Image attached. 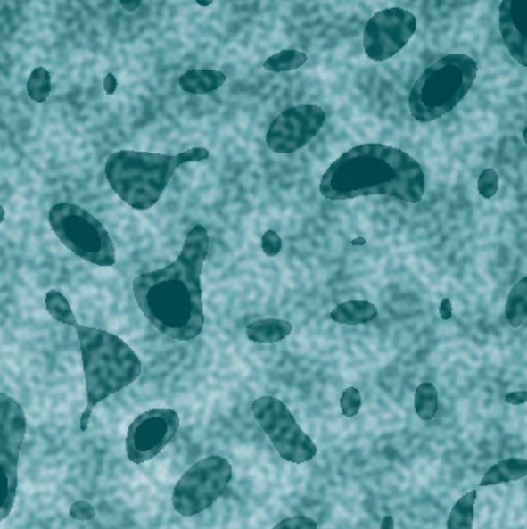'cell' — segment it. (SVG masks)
Instances as JSON below:
<instances>
[{"label": "cell", "mask_w": 527, "mask_h": 529, "mask_svg": "<svg viewBox=\"0 0 527 529\" xmlns=\"http://www.w3.org/2000/svg\"><path fill=\"white\" fill-rule=\"evenodd\" d=\"M208 252V231L195 225L174 262L134 280L135 301L145 319L175 341H192L203 332L202 271Z\"/></svg>", "instance_id": "1"}, {"label": "cell", "mask_w": 527, "mask_h": 529, "mask_svg": "<svg viewBox=\"0 0 527 529\" xmlns=\"http://www.w3.org/2000/svg\"><path fill=\"white\" fill-rule=\"evenodd\" d=\"M319 191L328 200L383 195L417 203L425 193V175L421 164L402 149L368 143L337 158L322 177Z\"/></svg>", "instance_id": "2"}, {"label": "cell", "mask_w": 527, "mask_h": 529, "mask_svg": "<svg viewBox=\"0 0 527 529\" xmlns=\"http://www.w3.org/2000/svg\"><path fill=\"white\" fill-rule=\"evenodd\" d=\"M73 328L81 347L87 389V408L81 418V431L86 432L96 404L134 384L143 366L134 350L113 333L84 326L79 322Z\"/></svg>", "instance_id": "3"}, {"label": "cell", "mask_w": 527, "mask_h": 529, "mask_svg": "<svg viewBox=\"0 0 527 529\" xmlns=\"http://www.w3.org/2000/svg\"><path fill=\"white\" fill-rule=\"evenodd\" d=\"M206 147H192L178 155L152 152L118 151L105 161V177L122 202L134 210H151L158 203L177 169L192 161H204Z\"/></svg>", "instance_id": "4"}, {"label": "cell", "mask_w": 527, "mask_h": 529, "mask_svg": "<svg viewBox=\"0 0 527 529\" xmlns=\"http://www.w3.org/2000/svg\"><path fill=\"white\" fill-rule=\"evenodd\" d=\"M478 64L469 54H447L424 70L408 96L412 117L432 122L452 112L470 92Z\"/></svg>", "instance_id": "5"}, {"label": "cell", "mask_w": 527, "mask_h": 529, "mask_svg": "<svg viewBox=\"0 0 527 529\" xmlns=\"http://www.w3.org/2000/svg\"><path fill=\"white\" fill-rule=\"evenodd\" d=\"M53 233L75 256L82 260L113 267L116 263L115 244L104 225L87 210L75 203H58L48 212Z\"/></svg>", "instance_id": "6"}, {"label": "cell", "mask_w": 527, "mask_h": 529, "mask_svg": "<svg viewBox=\"0 0 527 529\" xmlns=\"http://www.w3.org/2000/svg\"><path fill=\"white\" fill-rule=\"evenodd\" d=\"M232 482V465L225 457L210 455L200 459L183 474L175 484L172 505L183 517H194L206 511Z\"/></svg>", "instance_id": "7"}, {"label": "cell", "mask_w": 527, "mask_h": 529, "mask_svg": "<svg viewBox=\"0 0 527 529\" xmlns=\"http://www.w3.org/2000/svg\"><path fill=\"white\" fill-rule=\"evenodd\" d=\"M252 413L282 459L301 465L317 455V446L301 431L294 415L276 396H260L252 402Z\"/></svg>", "instance_id": "8"}, {"label": "cell", "mask_w": 527, "mask_h": 529, "mask_svg": "<svg viewBox=\"0 0 527 529\" xmlns=\"http://www.w3.org/2000/svg\"><path fill=\"white\" fill-rule=\"evenodd\" d=\"M417 29V19L404 8H385L366 22L364 50L371 61L383 62L406 47Z\"/></svg>", "instance_id": "9"}, {"label": "cell", "mask_w": 527, "mask_h": 529, "mask_svg": "<svg viewBox=\"0 0 527 529\" xmlns=\"http://www.w3.org/2000/svg\"><path fill=\"white\" fill-rule=\"evenodd\" d=\"M180 417L172 409H152L134 419L126 438L128 459L141 465L155 459L180 429Z\"/></svg>", "instance_id": "10"}, {"label": "cell", "mask_w": 527, "mask_h": 529, "mask_svg": "<svg viewBox=\"0 0 527 529\" xmlns=\"http://www.w3.org/2000/svg\"><path fill=\"white\" fill-rule=\"evenodd\" d=\"M326 113L320 105L301 104L282 112L268 128L267 145L276 153H294L324 128Z\"/></svg>", "instance_id": "11"}, {"label": "cell", "mask_w": 527, "mask_h": 529, "mask_svg": "<svg viewBox=\"0 0 527 529\" xmlns=\"http://www.w3.org/2000/svg\"><path fill=\"white\" fill-rule=\"evenodd\" d=\"M27 434V417L14 398L0 392V461L18 465Z\"/></svg>", "instance_id": "12"}, {"label": "cell", "mask_w": 527, "mask_h": 529, "mask_svg": "<svg viewBox=\"0 0 527 529\" xmlns=\"http://www.w3.org/2000/svg\"><path fill=\"white\" fill-rule=\"evenodd\" d=\"M524 0H501L499 33L510 56L523 67L527 65L526 35H524Z\"/></svg>", "instance_id": "13"}, {"label": "cell", "mask_w": 527, "mask_h": 529, "mask_svg": "<svg viewBox=\"0 0 527 529\" xmlns=\"http://www.w3.org/2000/svg\"><path fill=\"white\" fill-rule=\"evenodd\" d=\"M226 75L220 70L212 69H195L180 76V87L185 94L208 95L223 87L226 82Z\"/></svg>", "instance_id": "14"}, {"label": "cell", "mask_w": 527, "mask_h": 529, "mask_svg": "<svg viewBox=\"0 0 527 529\" xmlns=\"http://www.w3.org/2000/svg\"><path fill=\"white\" fill-rule=\"evenodd\" d=\"M376 305L368 301H347L339 303L330 314V319L342 326H364L377 318Z\"/></svg>", "instance_id": "15"}, {"label": "cell", "mask_w": 527, "mask_h": 529, "mask_svg": "<svg viewBox=\"0 0 527 529\" xmlns=\"http://www.w3.org/2000/svg\"><path fill=\"white\" fill-rule=\"evenodd\" d=\"M291 332H292L291 322L284 319H273V318L254 320L246 326V337L257 343H280L290 336Z\"/></svg>", "instance_id": "16"}, {"label": "cell", "mask_w": 527, "mask_h": 529, "mask_svg": "<svg viewBox=\"0 0 527 529\" xmlns=\"http://www.w3.org/2000/svg\"><path fill=\"white\" fill-rule=\"evenodd\" d=\"M527 475V459H507L493 465L486 475L482 477L480 486H493V484H501V483L516 482Z\"/></svg>", "instance_id": "17"}, {"label": "cell", "mask_w": 527, "mask_h": 529, "mask_svg": "<svg viewBox=\"0 0 527 529\" xmlns=\"http://www.w3.org/2000/svg\"><path fill=\"white\" fill-rule=\"evenodd\" d=\"M18 495V465L0 461V522L5 520L14 508Z\"/></svg>", "instance_id": "18"}, {"label": "cell", "mask_w": 527, "mask_h": 529, "mask_svg": "<svg viewBox=\"0 0 527 529\" xmlns=\"http://www.w3.org/2000/svg\"><path fill=\"white\" fill-rule=\"evenodd\" d=\"M527 318V277H523L507 296L506 319L510 326L518 328Z\"/></svg>", "instance_id": "19"}, {"label": "cell", "mask_w": 527, "mask_h": 529, "mask_svg": "<svg viewBox=\"0 0 527 529\" xmlns=\"http://www.w3.org/2000/svg\"><path fill=\"white\" fill-rule=\"evenodd\" d=\"M476 494V491H470L455 503L447 520V529H473Z\"/></svg>", "instance_id": "20"}, {"label": "cell", "mask_w": 527, "mask_h": 529, "mask_svg": "<svg viewBox=\"0 0 527 529\" xmlns=\"http://www.w3.org/2000/svg\"><path fill=\"white\" fill-rule=\"evenodd\" d=\"M308 56L301 50L286 48L282 52L276 53L273 56L265 61V70L271 73H286V71L297 70L301 65L307 64Z\"/></svg>", "instance_id": "21"}, {"label": "cell", "mask_w": 527, "mask_h": 529, "mask_svg": "<svg viewBox=\"0 0 527 529\" xmlns=\"http://www.w3.org/2000/svg\"><path fill=\"white\" fill-rule=\"evenodd\" d=\"M440 408L438 390L432 383H423L417 385L415 392V410L423 421H432L435 418Z\"/></svg>", "instance_id": "22"}, {"label": "cell", "mask_w": 527, "mask_h": 529, "mask_svg": "<svg viewBox=\"0 0 527 529\" xmlns=\"http://www.w3.org/2000/svg\"><path fill=\"white\" fill-rule=\"evenodd\" d=\"M45 307L48 314L53 319L58 320L59 324L73 326L78 322L67 297L59 291L52 290L46 293Z\"/></svg>", "instance_id": "23"}, {"label": "cell", "mask_w": 527, "mask_h": 529, "mask_svg": "<svg viewBox=\"0 0 527 529\" xmlns=\"http://www.w3.org/2000/svg\"><path fill=\"white\" fill-rule=\"evenodd\" d=\"M27 92L35 103H44L52 94V73L44 67H36L27 81Z\"/></svg>", "instance_id": "24"}, {"label": "cell", "mask_w": 527, "mask_h": 529, "mask_svg": "<svg viewBox=\"0 0 527 529\" xmlns=\"http://www.w3.org/2000/svg\"><path fill=\"white\" fill-rule=\"evenodd\" d=\"M498 174L493 169H484L478 178V194L486 200L495 197L498 193Z\"/></svg>", "instance_id": "25"}, {"label": "cell", "mask_w": 527, "mask_h": 529, "mask_svg": "<svg viewBox=\"0 0 527 529\" xmlns=\"http://www.w3.org/2000/svg\"><path fill=\"white\" fill-rule=\"evenodd\" d=\"M362 396L356 387H348L341 396V410L347 418H353L360 412Z\"/></svg>", "instance_id": "26"}, {"label": "cell", "mask_w": 527, "mask_h": 529, "mask_svg": "<svg viewBox=\"0 0 527 529\" xmlns=\"http://www.w3.org/2000/svg\"><path fill=\"white\" fill-rule=\"evenodd\" d=\"M273 529H317V522L307 516H294L280 520Z\"/></svg>", "instance_id": "27"}, {"label": "cell", "mask_w": 527, "mask_h": 529, "mask_svg": "<svg viewBox=\"0 0 527 529\" xmlns=\"http://www.w3.org/2000/svg\"><path fill=\"white\" fill-rule=\"evenodd\" d=\"M261 250L265 256L276 257L282 251V239L276 231H267L261 237Z\"/></svg>", "instance_id": "28"}, {"label": "cell", "mask_w": 527, "mask_h": 529, "mask_svg": "<svg viewBox=\"0 0 527 529\" xmlns=\"http://www.w3.org/2000/svg\"><path fill=\"white\" fill-rule=\"evenodd\" d=\"M70 516L76 518V520L86 522V520H92V518H95V516H96V509H95L90 503H87V501H76V503H73L71 508H70Z\"/></svg>", "instance_id": "29"}, {"label": "cell", "mask_w": 527, "mask_h": 529, "mask_svg": "<svg viewBox=\"0 0 527 529\" xmlns=\"http://www.w3.org/2000/svg\"><path fill=\"white\" fill-rule=\"evenodd\" d=\"M505 401L510 406H523L527 402L526 390H520V392H510L505 396Z\"/></svg>", "instance_id": "30"}, {"label": "cell", "mask_w": 527, "mask_h": 529, "mask_svg": "<svg viewBox=\"0 0 527 529\" xmlns=\"http://www.w3.org/2000/svg\"><path fill=\"white\" fill-rule=\"evenodd\" d=\"M441 319L449 320L452 319L453 309L450 299H442V302L440 305Z\"/></svg>", "instance_id": "31"}, {"label": "cell", "mask_w": 527, "mask_h": 529, "mask_svg": "<svg viewBox=\"0 0 527 529\" xmlns=\"http://www.w3.org/2000/svg\"><path fill=\"white\" fill-rule=\"evenodd\" d=\"M116 88H118V79H116L115 75H105L104 78V90L105 94L107 95H113L116 92Z\"/></svg>", "instance_id": "32"}, {"label": "cell", "mask_w": 527, "mask_h": 529, "mask_svg": "<svg viewBox=\"0 0 527 529\" xmlns=\"http://www.w3.org/2000/svg\"><path fill=\"white\" fill-rule=\"evenodd\" d=\"M124 12H135L141 5V0H119Z\"/></svg>", "instance_id": "33"}, {"label": "cell", "mask_w": 527, "mask_h": 529, "mask_svg": "<svg viewBox=\"0 0 527 529\" xmlns=\"http://www.w3.org/2000/svg\"><path fill=\"white\" fill-rule=\"evenodd\" d=\"M381 529H394V518L391 516H385L381 522Z\"/></svg>", "instance_id": "34"}, {"label": "cell", "mask_w": 527, "mask_h": 529, "mask_svg": "<svg viewBox=\"0 0 527 529\" xmlns=\"http://www.w3.org/2000/svg\"><path fill=\"white\" fill-rule=\"evenodd\" d=\"M366 244V237H362V236H359V237H356V239L351 240V244H353V246H364V244Z\"/></svg>", "instance_id": "35"}, {"label": "cell", "mask_w": 527, "mask_h": 529, "mask_svg": "<svg viewBox=\"0 0 527 529\" xmlns=\"http://www.w3.org/2000/svg\"><path fill=\"white\" fill-rule=\"evenodd\" d=\"M197 4L198 5L206 8V6L212 5V4H214V0H197Z\"/></svg>", "instance_id": "36"}, {"label": "cell", "mask_w": 527, "mask_h": 529, "mask_svg": "<svg viewBox=\"0 0 527 529\" xmlns=\"http://www.w3.org/2000/svg\"><path fill=\"white\" fill-rule=\"evenodd\" d=\"M4 219H5V210L0 206V223L4 221Z\"/></svg>", "instance_id": "37"}]
</instances>
